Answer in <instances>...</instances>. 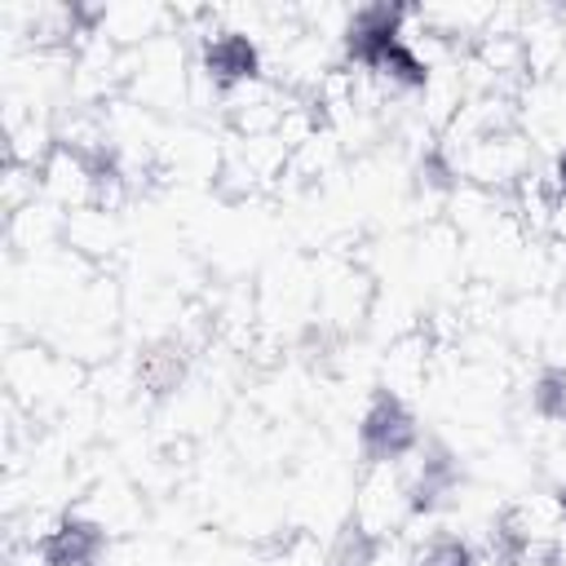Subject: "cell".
<instances>
[{
    "mask_svg": "<svg viewBox=\"0 0 566 566\" xmlns=\"http://www.w3.org/2000/svg\"><path fill=\"white\" fill-rule=\"evenodd\" d=\"M402 566H478V548L469 539L451 535V531H438V535L411 544Z\"/></svg>",
    "mask_w": 566,
    "mask_h": 566,
    "instance_id": "277c9868",
    "label": "cell"
},
{
    "mask_svg": "<svg viewBox=\"0 0 566 566\" xmlns=\"http://www.w3.org/2000/svg\"><path fill=\"white\" fill-rule=\"evenodd\" d=\"M358 442H363L367 464H398V460L416 455V447H420V424H416L407 398L380 389V394L367 402V411H363Z\"/></svg>",
    "mask_w": 566,
    "mask_h": 566,
    "instance_id": "6da1fadb",
    "label": "cell"
},
{
    "mask_svg": "<svg viewBox=\"0 0 566 566\" xmlns=\"http://www.w3.org/2000/svg\"><path fill=\"white\" fill-rule=\"evenodd\" d=\"M199 71L221 97L243 88V84H252V80H261V44H256V35L234 31V27L208 31L203 49H199Z\"/></svg>",
    "mask_w": 566,
    "mask_h": 566,
    "instance_id": "7a4b0ae2",
    "label": "cell"
},
{
    "mask_svg": "<svg viewBox=\"0 0 566 566\" xmlns=\"http://www.w3.org/2000/svg\"><path fill=\"white\" fill-rule=\"evenodd\" d=\"M181 380H186V349H181L177 340L150 345V349L137 358V385H142L150 398H168Z\"/></svg>",
    "mask_w": 566,
    "mask_h": 566,
    "instance_id": "3957f363",
    "label": "cell"
},
{
    "mask_svg": "<svg viewBox=\"0 0 566 566\" xmlns=\"http://www.w3.org/2000/svg\"><path fill=\"white\" fill-rule=\"evenodd\" d=\"M531 407L539 420L566 429V367H544L531 385Z\"/></svg>",
    "mask_w": 566,
    "mask_h": 566,
    "instance_id": "5b68a950",
    "label": "cell"
}]
</instances>
